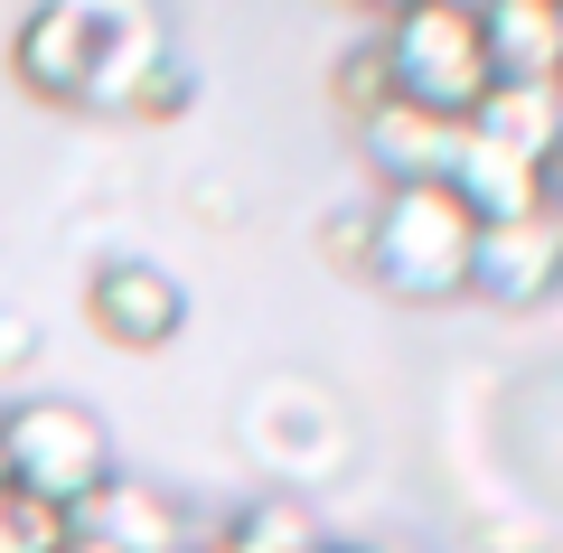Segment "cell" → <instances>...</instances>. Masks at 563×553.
I'll use <instances>...</instances> for the list:
<instances>
[{"label": "cell", "mask_w": 563, "mask_h": 553, "mask_svg": "<svg viewBox=\"0 0 563 553\" xmlns=\"http://www.w3.org/2000/svg\"><path fill=\"white\" fill-rule=\"evenodd\" d=\"M479 29L498 85H563V0H488Z\"/></svg>", "instance_id": "9c48e42d"}, {"label": "cell", "mask_w": 563, "mask_h": 553, "mask_svg": "<svg viewBox=\"0 0 563 553\" xmlns=\"http://www.w3.org/2000/svg\"><path fill=\"white\" fill-rule=\"evenodd\" d=\"M10 366H29V319H0V376Z\"/></svg>", "instance_id": "5bb4252c"}, {"label": "cell", "mask_w": 563, "mask_h": 553, "mask_svg": "<svg viewBox=\"0 0 563 553\" xmlns=\"http://www.w3.org/2000/svg\"><path fill=\"white\" fill-rule=\"evenodd\" d=\"M85 329H95L103 347H122V356H161L169 338L188 329L179 273H161V263H141V254L95 263V273H85Z\"/></svg>", "instance_id": "5b68a950"}, {"label": "cell", "mask_w": 563, "mask_h": 553, "mask_svg": "<svg viewBox=\"0 0 563 553\" xmlns=\"http://www.w3.org/2000/svg\"><path fill=\"white\" fill-rule=\"evenodd\" d=\"M366 47H376L385 85H395L404 103H422V113H442V122H470L479 95L498 85L488 29H479V10H461V0H404V10H385V29Z\"/></svg>", "instance_id": "3957f363"}, {"label": "cell", "mask_w": 563, "mask_h": 553, "mask_svg": "<svg viewBox=\"0 0 563 553\" xmlns=\"http://www.w3.org/2000/svg\"><path fill=\"white\" fill-rule=\"evenodd\" d=\"M385 95H395V85H385V66H376V47H357V57L339 66V113H347V122H366V113H376Z\"/></svg>", "instance_id": "4fadbf2b"}, {"label": "cell", "mask_w": 563, "mask_h": 553, "mask_svg": "<svg viewBox=\"0 0 563 553\" xmlns=\"http://www.w3.org/2000/svg\"><path fill=\"white\" fill-rule=\"evenodd\" d=\"M179 553H235V544H225V534H188Z\"/></svg>", "instance_id": "9a60e30c"}, {"label": "cell", "mask_w": 563, "mask_h": 553, "mask_svg": "<svg viewBox=\"0 0 563 553\" xmlns=\"http://www.w3.org/2000/svg\"><path fill=\"white\" fill-rule=\"evenodd\" d=\"M470 291L498 300V310H536L563 291V198L544 188L526 217L479 225V263H470Z\"/></svg>", "instance_id": "8992f818"}, {"label": "cell", "mask_w": 563, "mask_h": 553, "mask_svg": "<svg viewBox=\"0 0 563 553\" xmlns=\"http://www.w3.org/2000/svg\"><path fill=\"white\" fill-rule=\"evenodd\" d=\"M357 151L385 169V188H413V178H442V169H451V151H461V122H442V113H422V103L385 95L376 113L357 122Z\"/></svg>", "instance_id": "ba28073f"}, {"label": "cell", "mask_w": 563, "mask_h": 553, "mask_svg": "<svg viewBox=\"0 0 563 553\" xmlns=\"http://www.w3.org/2000/svg\"><path fill=\"white\" fill-rule=\"evenodd\" d=\"M395 10H404V0H395ZM461 10H488V0H461Z\"/></svg>", "instance_id": "ac0fdd59"}, {"label": "cell", "mask_w": 563, "mask_h": 553, "mask_svg": "<svg viewBox=\"0 0 563 553\" xmlns=\"http://www.w3.org/2000/svg\"><path fill=\"white\" fill-rule=\"evenodd\" d=\"M479 263V217L451 198V178H413L366 207V273L395 300H461Z\"/></svg>", "instance_id": "7a4b0ae2"}, {"label": "cell", "mask_w": 563, "mask_h": 553, "mask_svg": "<svg viewBox=\"0 0 563 553\" xmlns=\"http://www.w3.org/2000/svg\"><path fill=\"white\" fill-rule=\"evenodd\" d=\"M76 526L103 534L113 553H179L188 534H198L169 488H141V478H122V469H113V488H103V497H85V507H76Z\"/></svg>", "instance_id": "30bf717a"}, {"label": "cell", "mask_w": 563, "mask_h": 553, "mask_svg": "<svg viewBox=\"0 0 563 553\" xmlns=\"http://www.w3.org/2000/svg\"><path fill=\"white\" fill-rule=\"evenodd\" d=\"M66 553H113V544H103V534H85V526H76V544H66Z\"/></svg>", "instance_id": "2e32d148"}, {"label": "cell", "mask_w": 563, "mask_h": 553, "mask_svg": "<svg viewBox=\"0 0 563 553\" xmlns=\"http://www.w3.org/2000/svg\"><path fill=\"white\" fill-rule=\"evenodd\" d=\"M235 553H329V526L310 516V497H254V507L225 526Z\"/></svg>", "instance_id": "8fae6325"}, {"label": "cell", "mask_w": 563, "mask_h": 553, "mask_svg": "<svg viewBox=\"0 0 563 553\" xmlns=\"http://www.w3.org/2000/svg\"><path fill=\"white\" fill-rule=\"evenodd\" d=\"M76 544V516L47 507L29 488H0V553H66Z\"/></svg>", "instance_id": "7c38bea8"}, {"label": "cell", "mask_w": 563, "mask_h": 553, "mask_svg": "<svg viewBox=\"0 0 563 553\" xmlns=\"http://www.w3.org/2000/svg\"><path fill=\"white\" fill-rule=\"evenodd\" d=\"M0 488H10V451H0Z\"/></svg>", "instance_id": "e0dca14e"}, {"label": "cell", "mask_w": 563, "mask_h": 553, "mask_svg": "<svg viewBox=\"0 0 563 553\" xmlns=\"http://www.w3.org/2000/svg\"><path fill=\"white\" fill-rule=\"evenodd\" d=\"M329 553H339V544H329Z\"/></svg>", "instance_id": "d6986e66"}, {"label": "cell", "mask_w": 563, "mask_h": 553, "mask_svg": "<svg viewBox=\"0 0 563 553\" xmlns=\"http://www.w3.org/2000/svg\"><path fill=\"white\" fill-rule=\"evenodd\" d=\"M470 141H488L498 159L554 178V159H563V85H488L479 113H470Z\"/></svg>", "instance_id": "52a82bcc"}, {"label": "cell", "mask_w": 563, "mask_h": 553, "mask_svg": "<svg viewBox=\"0 0 563 553\" xmlns=\"http://www.w3.org/2000/svg\"><path fill=\"white\" fill-rule=\"evenodd\" d=\"M10 66L38 103L76 113H132V95L169 66L151 0H38L10 38Z\"/></svg>", "instance_id": "6da1fadb"}, {"label": "cell", "mask_w": 563, "mask_h": 553, "mask_svg": "<svg viewBox=\"0 0 563 553\" xmlns=\"http://www.w3.org/2000/svg\"><path fill=\"white\" fill-rule=\"evenodd\" d=\"M0 451H10V488L47 497V507H66V516L113 488V432H103L95 403L29 395L20 413H0Z\"/></svg>", "instance_id": "277c9868"}]
</instances>
